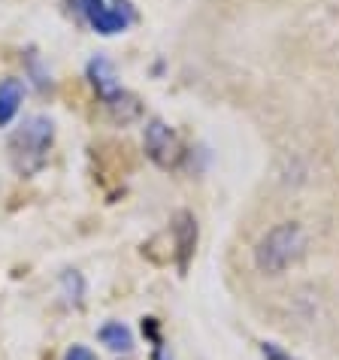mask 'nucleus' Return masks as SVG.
Here are the masks:
<instances>
[{
	"label": "nucleus",
	"instance_id": "nucleus-1",
	"mask_svg": "<svg viewBox=\"0 0 339 360\" xmlns=\"http://www.w3.org/2000/svg\"><path fill=\"white\" fill-rule=\"evenodd\" d=\"M306 230L294 221L276 224L261 236V243L255 248V264L267 276H279L288 266H294L306 255Z\"/></svg>",
	"mask_w": 339,
	"mask_h": 360
},
{
	"label": "nucleus",
	"instance_id": "nucleus-2",
	"mask_svg": "<svg viewBox=\"0 0 339 360\" xmlns=\"http://www.w3.org/2000/svg\"><path fill=\"white\" fill-rule=\"evenodd\" d=\"M52 122L49 118H27V122L18 127L9 139V158H13V167L22 176H34L37 169H43L49 161V148H52Z\"/></svg>",
	"mask_w": 339,
	"mask_h": 360
},
{
	"label": "nucleus",
	"instance_id": "nucleus-3",
	"mask_svg": "<svg viewBox=\"0 0 339 360\" xmlns=\"http://www.w3.org/2000/svg\"><path fill=\"white\" fill-rule=\"evenodd\" d=\"M146 155L161 169H176L185 158V148L173 127L161 122V118H152L146 127Z\"/></svg>",
	"mask_w": 339,
	"mask_h": 360
},
{
	"label": "nucleus",
	"instance_id": "nucleus-4",
	"mask_svg": "<svg viewBox=\"0 0 339 360\" xmlns=\"http://www.w3.org/2000/svg\"><path fill=\"white\" fill-rule=\"evenodd\" d=\"M76 4H79V9H82V15L88 18V25H91L97 34H103V37L124 31V27L136 18L127 0H122V4H103V0H76Z\"/></svg>",
	"mask_w": 339,
	"mask_h": 360
},
{
	"label": "nucleus",
	"instance_id": "nucleus-5",
	"mask_svg": "<svg viewBox=\"0 0 339 360\" xmlns=\"http://www.w3.org/2000/svg\"><path fill=\"white\" fill-rule=\"evenodd\" d=\"M173 239H176V252H179V269L188 266V257L194 255L197 245V221L191 212H179L173 224Z\"/></svg>",
	"mask_w": 339,
	"mask_h": 360
},
{
	"label": "nucleus",
	"instance_id": "nucleus-6",
	"mask_svg": "<svg viewBox=\"0 0 339 360\" xmlns=\"http://www.w3.org/2000/svg\"><path fill=\"white\" fill-rule=\"evenodd\" d=\"M22 100H25V88L18 79H4L0 82V127H6L15 118Z\"/></svg>",
	"mask_w": 339,
	"mask_h": 360
},
{
	"label": "nucleus",
	"instance_id": "nucleus-7",
	"mask_svg": "<svg viewBox=\"0 0 339 360\" xmlns=\"http://www.w3.org/2000/svg\"><path fill=\"white\" fill-rule=\"evenodd\" d=\"M97 339H101L106 348H113V352H131V348H134L131 330H127L122 321H109V324H103L101 330H97Z\"/></svg>",
	"mask_w": 339,
	"mask_h": 360
},
{
	"label": "nucleus",
	"instance_id": "nucleus-8",
	"mask_svg": "<svg viewBox=\"0 0 339 360\" xmlns=\"http://www.w3.org/2000/svg\"><path fill=\"white\" fill-rule=\"evenodd\" d=\"M88 76H91V82L94 88L101 91V97H113L118 91V85H115V73H113V64L103 61V58H97V61L88 64Z\"/></svg>",
	"mask_w": 339,
	"mask_h": 360
},
{
	"label": "nucleus",
	"instance_id": "nucleus-9",
	"mask_svg": "<svg viewBox=\"0 0 339 360\" xmlns=\"http://www.w3.org/2000/svg\"><path fill=\"white\" fill-rule=\"evenodd\" d=\"M106 106L113 109V115L122 118V122H134V118L139 115V100L134 94L122 91V88H118L113 97H106Z\"/></svg>",
	"mask_w": 339,
	"mask_h": 360
},
{
	"label": "nucleus",
	"instance_id": "nucleus-10",
	"mask_svg": "<svg viewBox=\"0 0 339 360\" xmlns=\"http://www.w3.org/2000/svg\"><path fill=\"white\" fill-rule=\"evenodd\" d=\"M64 360H97V354H94L88 345H70L67 354H64Z\"/></svg>",
	"mask_w": 339,
	"mask_h": 360
},
{
	"label": "nucleus",
	"instance_id": "nucleus-11",
	"mask_svg": "<svg viewBox=\"0 0 339 360\" xmlns=\"http://www.w3.org/2000/svg\"><path fill=\"white\" fill-rule=\"evenodd\" d=\"M261 352H264V357H267V360H294L291 354H285L276 342H264V345H261Z\"/></svg>",
	"mask_w": 339,
	"mask_h": 360
}]
</instances>
